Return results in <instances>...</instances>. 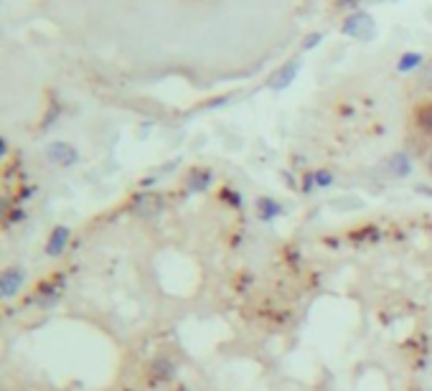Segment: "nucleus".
Masks as SVG:
<instances>
[{"label": "nucleus", "instance_id": "obj_1", "mask_svg": "<svg viewBox=\"0 0 432 391\" xmlns=\"http://www.w3.org/2000/svg\"><path fill=\"white\" fill-rule=\"evenodd\" d=\"M165 211V198L156 191H142L133 198V213L140 219H156Z\"/></svg>", "mask_w": 432, "mask_h": 391}, {"label": "nucleus", "instance_id": "obj_2", "mask_svg": "<svg viewBox=\"0 0 432 391\" xmlns=\"http://www.w3.org/2000/svg\"><path fill=\"white\" fill-rule=\"evenodd\" d=\"M341 31L346 36H354V39H371L377 33V23H374V18L369 13H356V16L346 18Z\"/></svg>", "mask_w": 432, "mask_h": 391}, {"label": "nucleus", "instance_id": "obj_3", "mask_svg": "<svg viewBox=\"0 0 432 391\" xmlns=\"http://www.w3.org/2000/svg\"><path fill=\"white\" fill-rule=\"evenodd\" d=\"M46 158L54 165H62V168H69L79 160V153L71 148L69 142H51L46 148Z\"/></svg>", "mask_w": 432, "mask_h": 391}, {"label": "nucleus", "instance_id": "obj_4", "mask_svg": "<svg viewBox=\"0 0 432 391\" xmlns=\"http://www.w3.org/2000/svg\"><path fill=\"white\" fill-rule=\"evenodd\" d=\"M24 280H26V274H24L21 267H8L6 272L0 274V295H3L6 300H10L18 289H21Z\"/></svg>", "mask_w": 432, "mask_h": 391}, {"label": "nucleus", "instance_id": "obj_5", "mask_svg": "<svg viewBox=\"0 0 432 391\" xmlns=\"http://www.w3.org/2000/svg\"><path fill=\"white\" fill-rule=\"evenodd\" d=\"M66 244H69V229H66V227H56L54 231H51V236H48L46 254H48V257H59V254H64Z\"/></svg>", "mask_w": 432, "mask_h": 391}, {"label": "nucleus", "instance_id": "obj_6", "mask_svg": "<svg viewBox=\"0 0 432 391\" xmlns=\"http://www.w3.org/2000/svg\"><path fill=\"white\" fill-rule=\"evenodd\" d=\"M295 74H298V64L290 61L288 66H283V69L277 71L275 77L270 79V86H272V89H285V86H288L292 79H295Z\"/></svg>", "mask_w": 432, "mask_h": 391}, {"label": "nucleus", "instance_id": "obj_7", "mask_svg": "<svg viewBox=\"0 0 432 391\" xmlns=\"http://www.w3.org/2000/svg\"><path fill=\"white\" fill-rule=\"evenodd\" d=\"M209 183H212V171H194L189 173V180H186L191 193H204Z\"/></svg>", "mask_w": 432, "mask_h": 391}, {"label": "nucleus", "instance_id": "obj_8", "mask_svg": "<svg viewBox=\"0 0 432 391\" xmlns=\"http://www.w3.org/2000/svg\"><path fill=\"white\" fill-rule=\"evenodd\" d=\"M389 171H392L397 178L409 175V173H412V163H409L407 153H394V155L389 158Z\"/></svg>", "mask_w": 432, "mask_h": 391}, {"label": "nucleus", "instance_id": "obj_9", "mask_svg": "<svg viewBox=\"0 0 432 391\" xmlns=\"http://www.w3.org/2000/svg\"><path fill=\"white\" fill-rule=\"evenodd\" d=\"M257 213H259V219L262 221H270V219H275L277 213H283V209H280V204L272 201V198H259Z\"/></svg>", "mask_w": 432, "mask_h": 391}, {"label": "nucleus", "instance_id": "obj_10", "mask_svg": "<svg viewBox=\"0 0 432 391\" xmlns=\"http://www.w3.org/2000/svg\"><path fill=\"white\" fill-rule=\"evenodd\" d=\"M36 295H39V298H36V303H39L41 307H51L56 300H59V289L51 287V285H44V287H41Z\"/></svg>", "mask_w": 432, "mask_h": 391}, {"label": "nucleus", "instance_id": "obj_11", "mask_svg": "<svg viewBox=\"0 0 432 391\" xmlns=\"http://www.w3.org/2000/svg\"><path fill=\"white\" fill-rule=\"evenodd\" d=\"M153 376H158V379H173V376H176V366H173L165 356L163 359H156V363H153Z\"/></svg>", "mask_w": 432, "mask_h": 391}, {"label": "nucleus", "instance_id": "obj_12", "mask_svg": "<svg viewBox=\"0 0 432 391\" xmlns=\"http://www.w3.org/2000/svg\"><path fill=\"white\" fill-rule=\"evenodd\" d=\"M417 125H420V130L424 135L432 137V104H427V107H422V110L417 112Z\"/></svg>", "mask_w": 432, "mask_h": 391}, {"label": "nucleus", "instance_id": "obj_13", "mask_svg": "<svg viewBox=\"0 0 432 391\" xmlns=\"http://www.w3.org/2000/svg\"><path fill=\"white\" fill-rule=\"evenodd\" d=\"M422 64V56L420 54H404L400 59V64H397V69L400 71H412L415 66H420Z\"/></svg>", "mask_w": 432, "mask_h": 391}, {"label": "nucleus", "instance_id": "obj_14", "mask_svg": "<svg viewBox=\"0 0 432 391\" xmlns=\"http://www.w3.org/2000/svg\"><path fill=\"white\" fill-rule=\"evenodd\" d=\"M330 183H333V173H330V171H318V173H315V186L326 188V186H330Z\"/></svg>", "mask_w": 432, "mask_h": 391}, {"label": "nucleus", "instance_id": "obj_15", "mask_svg": "<svg viewBox=\"0 0 432 391\" xmlns=\"http://www.w3.org/2000/svg\"><path fill=\"white\" fill-rule=\"evenodd\" d=\"M313 183H315V173H310V175H306V178H303V191H310V188H313Z\"/></svg>", "mask_w": 432, "mask_h": 391}, {"label": "nucleus", "instance_id": "obj_16", "mask_svg": "<svg viewBox=\"0 0 432 391\" xmlns=\"http://www.w3.org/2000/svg\"><path fill=\"white\" fill-rule=\"evenodd\" d=\"M422 82H424V86H430V89H432V64H427V69H424Z\"/></svg>", "mask_w": 432, "mask_h": 391}, {"label": "nucleus", "instance_id": "obj_17", "mask_svg": "<svg viewBox=\"0 0 432 391\" xmlns=\"http://www.w3.org/2000/svg\"><path fill=\"white\" fill-rule=\"evenodd\" d=\"M318 41H321V33H313L310 39L306 41V48H313V46H318Z\"/></svg>", "mask_w": 432, "mask_h": 391}, {"label": "nucleus", "instance_id": "obj_18", "mask_svg": "<svg viewBox=\"0 0 432 391\" xmlns=\"http://www.w3.org/2000/svg\"><path fill=\"white\" fill-rule=\"evenodd\" d=\"M224 193H227V198H229V204H239V196H234V191H224Z\"/></svg>", "mask_w": 432, "mask_h": 391}, {"label": "nucleus", "instance_id": "obj_19", "mask_svg": "<svg viewBox=\"0 0 432 391\" xmlns=\"http://www.w3.org/2000/svg\"><path fill=\"white\" fill-rule=\"evenodd\" d=\"M427 168H430V175H432V150H430V155H427Z\"/></svg>", "mask_w": 432, "mask_h": 391}]
</instances>
